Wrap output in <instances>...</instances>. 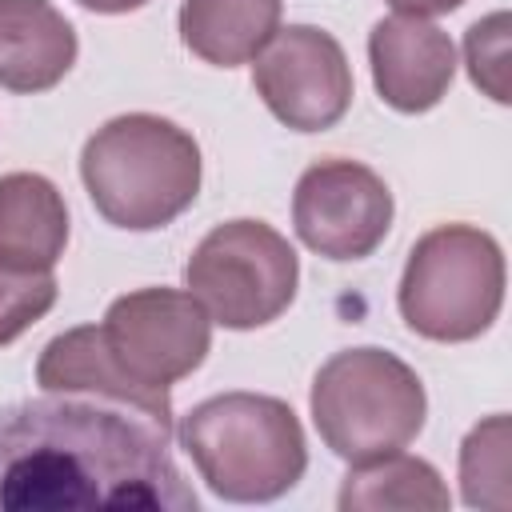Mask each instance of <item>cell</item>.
<instances>
[{"label":"cell","instance_id":"cell-1","mask_svg":"<svg viewBox=\"0 0 512 512\" xmlns=\"http://www.w3.org/2000/svg\"><path fill=\"white\" fill-rule=\"evenodd\" d=\"M196 512L172 428L96 396L44 392L0 408V512Z\"/></svg>","mask_w":512,"mask_h":512},{"label":"cell","instance_id":"cell-2","mask_svg":"<svg viewBox=\"0 0 512 512\" xmlns=\"http://www.w3.org/2000/svg\"><path fill=\"white\" fill-rule=\"evenodd\" d=\"M200 168V144L192 132L152 112L112 116L80 152L88 200L124 232H156L192 208Z\"/></svg>","mask_w":512,"mask_h":512},{"label":"cell","instance_id":"cell-3","mask_svg":"<svg viewBox=\"0 0 512 512\" xmlns=\"http://www.w3.org/2000/svg\"><path fill=\"white\" fill-rule=\"evenodd\" d=\"M200 480L232 504H268L292 492L308 468V440L296 412L264 392L200 400L176 428Z\"/></svg>","mask_w":512,"mask_h":512},{"label":"cell","instance_id":"cell-4","mask_svg":"<svg viewBox=\"0 0 512 512\" xmlns=\"http://www.w3.org/2000/svg\"><path fill=\"white\" fill-rule=\"evenodd\" d=\"M320 440L348 464L404 452L428 416L420 376L388 348H344L328 356L308 392Z\"/></svg>","mask_w":512,"mask_h":512},{"label":"cell","instance_id":"cell-5","mask_svg":"<svg viewBox=\"0 0 512 512\" xmlns=\"http://www.w3.org/2000/svg\"><path fill=\"white\" fill-rule=\"evenodd\" d=\"M404 324L436 344H464L492 328L504 304V252L476 224L424 232L404 264L396 292Z\"/></svg>","mask_w":512,"mask_h":512},{"label":"cell","instance_id":"cell-6","mask_svg":"<svg viewBox=\"0 0 512 512\" xmlns=\"http://www.w3.org/2000/svg\"><path fill=\"white\" fill-rule=\"evenodd\" d=\"M184 284L212 324L252 332L284 316L296 300L300 256L264 220H224L192 248Z\"/></svg>","mask_w":512,"mask_h":512},{"label":"cell","instance_id":"cell-7","mask_svg":"<svg viewBox=\"0 0 512 512\" xmlns=\"http://www.w3.org/2000/svg\"><path fill=\"white\" fill-rule=\"evenodd\" d=\"M100 336L128 380L168 392L204 364L212 348V316L192 292L136 288L108 304Z\"/></svg>","mask_w":512,"mask_h":512},{"label":"cell","instance_id":"cell-8","mask_svg":"<svg viewBox=\"0 0 512 512\" xmlns=\"http://www.w3.org/2000/svg\"><path fill=\"white\" fill-rule=\"evenodd\" d=\"M252 84L264 108L292 132L336 128L352 104V64L340 40L316 24H288L256 52Z\"/></svg>","mask_w":512,"mask_h":512},{"label":"cell","instance_id":"cell-9","mask_svg":"<svg viewBox=\"0 0 512 512\" xmlns=\"http://www.w3.org/2000/svg\"><path fill=\"white\" fill-rule=\"evenodd\" d=\"M292 228L324 260H364L392 228V192L360 160H316L296 180Z\"/></svg>","mask_w":512,"mask_h":512},{"label":"cell","instance_id":"cell-10","mask_svg":"<svg viewBox=\"0 0 512 512\" xmlns=\"http://www.w3.org/2000/svg\"><path fill=\"white\" fill-rule=\"evenodd\" d=\"M368 64L380 100L396 112L436 108L456 76V44L444 28L420 16H388L368 32Z\"/></svg>","mask_w":512,"mask_h":512},{"label":"cell","instance_id":"cell-11","mask_svg":"<svg viewBox=\"0 0 512 512\" xmlns=\"http://www.w3.org/2000/svg\"><path fill=\"white\" fill-rule=\"evenodd\" d=\"M76 52V28L52 0H0V88L48 92L72 72Z\"/></svg>","mask_w":512,"mask_h":512},{"label":"cell","instance_id":"cell-12","mask_svg":"<svg viewBox=\"0 0 512 512\" xmlns=\"http://www.w3.org/2000/svg\"><path fill=\"white\" fill-rule=\"evenodd\" d=\"M36 384L44 392H96V396L132 404L172 428V396L128 380L108 356L100 324H80V328L52 336L36 360Z\"/></svg>","mask_w":512,"mask_h":512},{"label":"cell","instance_id":"cell-13","mask_svg":"<svg viewBox=\"0 0 512 512\" xmlns=\"http://www.w3.org/2000/svg\"><path fill=\"white\" fill-rule=\"evenodd\" d=\"M68 244V208L40 172L0 176V260L16 268H56Z\"/></svg>","mask_w":512,"mask_h":512},{"label":"cell","instance_id":"cell-14","mask_svg":"<svg viewBox=\"0 0 512 512\" xmlns=\"http://www.w3.org/2000/svg\"><path fill=\"white\" fill-rule=\"evenodd\" d=\"M284 0H184L180 40L192 56L216 68H240L276 36Z\"/></svg>","mask_w":512,"mask_h":512},{"label":"cell","instance_id":"cell-15","mask_svg":"<svg viewBox=\"0 0 512 512\" xmlns=\"http://www.w3.org/2000/svg\"><path fill=\"white\" fill-rule=\"evenodd\" d=\"M336 504L344 512H380V508H432V512H444L452 504V492H448V484L440 480V472L428 460L404 456V452H388V456L356 464L344 476Z\"/></svg>","mask_w":512,"mask_h":512},{"label":"cell","instance_id":"cell-16","mask_svg":"<svg viewBox=\"0 0 512 512\" xmlns=\"http://www.w3.org/2000/svg\"><path fill=\"white\" fill-rule=\"evenodd\" d=\"M508 448H512V432H508L504 412L480 420L464 436V444H460V496L468 508H492V512L512 508Z\"/></svg>","mask_w":512,"mask_h":512},{"label":"cell","instance_id":"cell-17","mask_svg":"<svg viewBox=\"0 0 512 512\" xmlns=\"http://www.w3.org/2000/svg\"><path fill=\"white\" fill-rule=\"evenodd\" d=\"M52 268H16L0 260V348L20 340L36 320H44L56 304Z\"/></svg>","mask_w":512,"mask_h":512},{"label":"cell","instance_id":"cell-18","mask_svg":"<svg viewBox=\"0 0 512 512\" xmlns=\"http://www.w3.org/2000/svg\"><path fill=\"white\" fill-rule=\"evenodd\" d=\"M464 64L472 84L492 96L496 104H508V12H492L476 20L464 32Z\"/></svg>","mask_w":512,"mask_h":512},{"label":"cell","instance_id":"cell-19","mask_svg":"<svg viewBox=\"0 0 512 512\" xmlns=\"http://www.w3.org/2000/svg\"><path fill=\"white\" fill-rule=\"evenodd\" d=\"M400 16H420V20H428V16H444V12H456L464 0H388Z\"/></svg>","mask_w":512,"mask_h":512},{"label":"cell","instance_id":"cell-20","mask_svg":"<svg viewBox=\"0 0 512 512\" xmlns=\"http://www.w3.org/2000/svg\"><path fill=\"white\" fill-rule=\"evenodd\" d=\"M80 8H88V12H100V16H120V12H136V8H144L148 0H76Z\"/></svg>","mask_w":512,"mask_h":512}]
</instances>
